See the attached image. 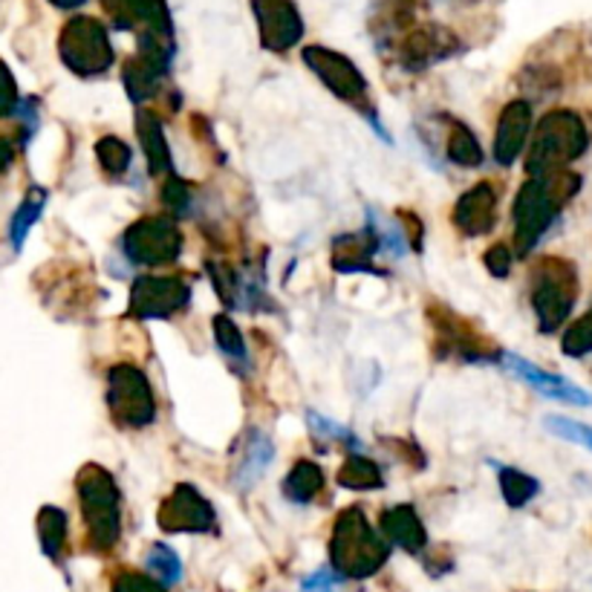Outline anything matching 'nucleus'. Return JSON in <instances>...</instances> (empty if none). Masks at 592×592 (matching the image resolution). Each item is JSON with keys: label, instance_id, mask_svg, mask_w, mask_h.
I'll return each instance as SVG.
<instances>
[{"label": "nucleus", "instance_id": "obj_3", "mask_svg": "<svg viewBox=\"0 0 592 592\" xmlns=\"http://www.w3.org/2000/svg\"><path fill=\"white\" fill-rule=\"evenodd\" d=\"M503 367L509 373H515L518 378H523L527 385H532L537 394L549 396L555 402H567V404H592V396L587 390H581L578 385L567 382L564 376H555V373L541 371L537 364L527 362V359H520L515 353H503Z\"/></svg>", "mask_w": 592, "mask_h": 592}, {"label": "nucleus", "instance_id": "obj_7", "mask_svg": "<svg viewBox=\"0 0 592 592\" xmlns=\"http://www.w3.org/2000/svg\"><path fill=\"white\" fill-rule=\"evenodd\" d=\"M44 200H47V194L35 189L33 194L24 200V206H17L15 217H12V229H9V238H12V246H15V249L24 246L26 231H29V226H33L38 217H41Z\"/></svg>", "mask_w": 592, "mask_h": 592}, {"label": "nucleus", "instance_id": "obj_9", "mask_svg": "<svg viewBox=\"0 0 592 592\" xmlns=\"http://www.w3.org/2000/svg\"><path fill=\"white\" fill-rule=\"evenodd\" d=\"M546 428H549L555 436H560V439H567V443H576V445H584V448H590L592 451V428L590 425H581V422L567 420V416H549V420H546Z\"/></svg>", "mask_w": 592, "mask_h": 592}, {"label": "nucleus", "instance_id": "obj_4", "mask_svg": "<svg viewBox=\"0 0 592 592\" xmlns=\"http://www.w3.org/2000/svg\"><path fill=\"white\" fill-rule=\"evenodd\" d=\"M529 136V105L523 101H515L509 105V110L503 113L500 122V140H497V157L500 162H511L518 157L520 148L527 145Z\"/></svg>", "mask_w": 592, "mask_h": 592}, {"label": "nucleus", "instance_id": "obj_5", "mask_svg": "<svg viewBox=\"0 0 592 592\" xmlns=\"http://www.w3.org/2000/svg\"><path fill=\"white\" fill-rule=\"evenodd\" d=\"M271 454H275V448H271L269 439H266L261 431H252V436L246 439V457H243V462H240L238 483L240 485L255 483V480L266 471V466H269Z\"/></svg>", "mask_w": 592, "mask_h": 592}, {"label": "nucleus", "instance_id": "obj_1", "mask_svg": "<svg viewBox=\"0 0 592 592\" xmlns=\"http://www.w3.org/2000/svg\"><path fill=\"white\" fill-rule=\"evenodd\" d=\"M587 145H590V131L584 119L572 110H555L537 128L535 148L529 154V171L546 177L567 162H576Z\"/></svg>", "mask_w": 592, "mask_h": 592}, {"label": "nucleus", "instance_id": "obj_2", "mask_svg": "<svg viewBox=\"0 0 592 592\" xmlns=\"http://www.w3.org/2000/svg\"><path fill=\"white\" fill-rule=\"evenodd\" d=\"M578 295V278L576 269L564 261H546L543 269L537 271L535 292H532V304L541 318L543 333L558 329L572 313Z\"/></svg>", "mask_w": 592, "mask_h": 592}, {"label": "nucleus", "instance_id": "obj_6", "mask_svg": "<svg viewBox=\"0 0 592 592\" xmlns=\"http://www.w3.org/2000/svg\"><path fill=\"white\" fill-rule=\"evenodd\" d=\"M537 488H541L537 480L527 478L523 471H515V469L500 471V492H503V497L509 500V506H515V509L527 506V503L537 494Z\"/></svg>", "mask_w": 592, "mask_h": 592}, {"label": "nucleus", "instance_id": "obj_8", "mask_svg": "<svg viewBox=\"0 0 592 592\" xmlns=\"http://www.w3.org/2000/svg\"><path fill=\"white\" fill-rule=\"evenodd\" d=\"M564 353L572 355V359H581V355L592 353V310L567 329V336H564Z\"/></svg>", "mask_w": 592, "mask_h": 592}]
</instances>
